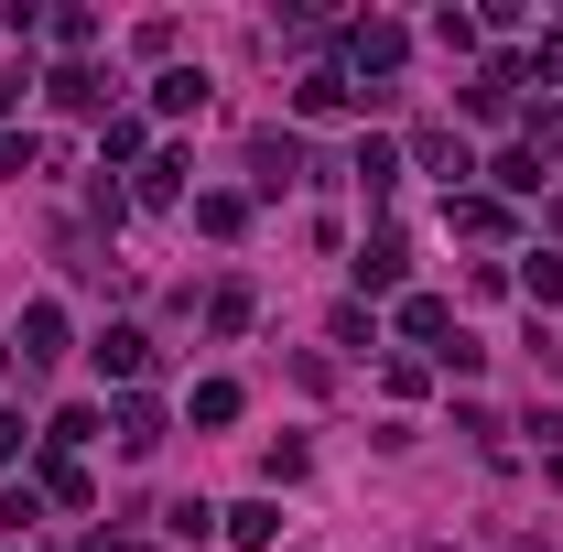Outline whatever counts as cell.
Returning <instances> with one entry per match:
<instances>
[{
	"label": "cell",
	"instance_id": "obj_18",
	"mask_svg": "<svg viewBox=\"0 0 563 552\" xmlns=\"http://www.w3.org/2000/svg\"><path fill=\"white\" fill-rule=\"evenodd\" d=\"M422 552H455V542H422Z\"/></svg>",
	"mask_w": 563,
	"mask_h": 552
},
{
	"label": "cell",
	"instance_id": "obj_16",
	"mask_svg": "<svg viewBox=\"0 0 563 552\" xmlns=\"http://www.w3.org/2000/svg\"><path fill=\"white\" fill-rule=\"evenodd\" d=\"M196 422H239V379H207L196 390Z\"/></svg>",
	"mask_w": 563,
	"mask_h": 552
},
{
	"label": "cell",
	"instance_id": "obj_12",
	"mask_svg": "<svg viewBox=\"0 0 563 552\" xmlns=\"http://www.w3.org/2000/svg\"><path fill=\"white\" fill-rule=\"evenodd\" d=\"M520 292H531V303H563V261H553V250L520 261Z\"/></svg>",
	"mask_w": 563,
	"mask_h": 552
},
{
	"label": "cell",
	"instance_id": "obj_5",
	"mask_svg": "<svg viewBox=\"0 0 563 552\" xmlns=\"http://www.w3.org/2000/svg\"><path fill=\"white\" fill-rule=\"evenodd\" d=\"M401 336H422V346H455V314H444L433 292H412V303H401Z\"/></svg>",
	"mask_w": 563,
	"mask_h": 552
},
{
	"label": "cell",
	"instance_id": "obj_13",
	"mask_svg": "<svg viewBox=\"0 0 563 552\" xmlns=\"http://www.w3.org/2000/svg\"><path fill=\"white\" fill-rule=\"evenodd\" d=\"M152 444H163V412L131 401V412H120V455H152Z\"/></svg>",
	"mask_w": 563,
	"mask_h": 552
},
{
	"label": "cell",
	"instance_id": "obj_3",
	"mask_svg": "<svg viewBox=\"0 0 563 552\" xmlns=\"http://www.w3.org/2000/svg\"><path fill=\"white\" fill-rule=\"evenodd\" d=\"M44 357H66V314H55V303L22 314V368H44Z\"/></svg>",
	"mask_w": 563,
	"mask_h": 552
},
{
	"label": "cell",
	"instance_id": "obj_2",
	"mask_svg": "<svg viewBox=\"0 0 563 552\" xmlns=\"http://www.w3.org/2000/svg\"><path fill=\"white\" fill-rule=\"evenodd\" d=\"M98 368H109V379H141V368H152V336H141V325H109V336H98Z\"/></svg>",
	"mask_w": 563,
	"mask_h": 552
},
{
	"label": "cell",
	"instance_id": "obj_6",
	"mask_svg": "<svg viewBox=\"0 0 563 552\" xmlns=\"http://www.w3.org/2000/svg\"><path fill=\"white\" fill-rule=\"evenodd\" d=\"M357 87L347 76H303V87H292V109H303V120H336V109H347Z\"/></svg>",
	"mask_w": 563,
	"mask_h": 552
},
{
	"label": "cell",
	"instance_id": "obj_8",
	"mask_svg": "<svg viewBox=\"0 0 563 552\" xmlns=\"http://www.w3.org/2000/svg\"><path fill=\"white\" fill-rule=\"evenodd\" d=\"M152 109H163V120H185V109H207V76H196V66H174L163 87H152Z\"/></svg>",
	"mask_w": 563,
	"mask_h": 552
},
{
	"label": "cell",
	"instance_id": "obj_17",
	"mask_svg": "<svg viewBox=\"0 0 563 552\" xmlns=\"http://www.w3.org/2000/svg\"><path fill=\"white\" fill-rule=\"evenodd\" d=\"M22 444H33V422H22V412H0V466H11Z\"/></svg>",
	"mask_w": 563,
	"mask_h": 552
},
{
	"label": "cell",
	"instance_id": "obj_10",
	"mask_svg": "<svg viewBox=\"0 0 563 552\" xmlns=\"http://www.w3.org/2000/svg\"><path fill=\"white\" fill-rule=\"evenodd\" d=\"M357 185L390 196V185H401V152H390V141H357Z\"/></svg>",
	"mask_w": 563,
	"mask_h": 552
},
{
	"label": "cell",
	"instance_id": "obj_14",
	"mask_svg": "<svg viewBox=\"0 0 563 552\" xmlns=\"http://www.w3.org/2000/svg\"><path fill=\"white\" fill-rule=\"evenodd\" d=\"M98 98H109V76H87V66L55 76V109H98Z\"/></svg>",
	"mask_w": 563,
	"mask_h": 552
},
{
	"label": "cell",
	"instance_id": "obj_15",
	"mask_svg": "<svg viewBox=\"0 0 563 552\" xmlns=\"http://www.w3.org/2000/svg\"><path fill=\"white\" fill-rule=\"evenodd\" d=\"M412 152H422V163H433V174H466V141H455V131H422Z\"/></svg>",
	"mask_w": 563,
	"mask_h": 552
},
{
	"label": "cell",
	"instance_id": "obj_9",
	"mask_svg": "<svg viewBox=\"0 0 563 552\" xmlns=\"http://www.w3.org/2000/svg\"><path fill=\"white\" fill-rule=\"evenodd\" d=\"M282 185H303V141H261V196H282Z\"/></svg>",
	"mask_w": 563,
	"mask_h": 552
},
{
	"label": "cell",
	"instance_id": "obj_11",
	"mask_svg": "<svg viewBox=\"0 0 563 552\" xmlns=\"http://www.w3.org/2000/svg\"><path fill=\"white\" fill-rule=\"evenodd\" d=\"M217 520H228V509H207V498H174V509H163V531H174V542H207Z\"/></svg>",
	"mask_w": 563,
	"mask_h": 552
},
{
	"label": "cell",
	"instance_id": "obj_1",
	"mask_svg": "<svg viewBox=\"0 0 563 552\" xmlns=\"http://www.w3.org/2000/svg\"><path fill=\"white\" fill-rule=\"evenodd\" d=\"M401 272H412V239H401V228H379V239L357 250V281H368V292H390Z\"/></svg>",
	"mask_w": 563,
	"mask_h": 552
},
{
	"label": "cell",
	"instance_id": "obj_4",
	"mask_svg": "<svg viewBox=\"0 0 563 552\" xmlns=\"http://www.w3.org/2000/svg\"><path fill=\"white\" fill-rule=\"evenodd\" d=\"M228 542H239V552L282 542V509H272V498H239V509H228Z\"/></svg>",
	"mask_w": 563,
	"mask_h": 552
},
{
	"label": "cell",
	"instance_id": "obj_7",
	"mask_svg": "<svg viewBox=\"0 0 563 552\" xmlns=\"http://www.w3.org/2000/svg\"><path fill=\"white\" fill-rule=\"evenodd\" d=\"M347 55H357V66H401V22H357Z\"/></svg>",
	"mask_w": 563,
	"mask_h": 552
}]
</instances>
